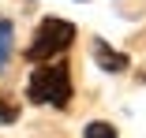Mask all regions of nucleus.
Returning <instances> with one entry per match:
<instances>
[{"instance_id": "obj_1", "label": "nucleus", "mask_w": 146, "mask_h": 138, "mask_svg": "<svg viewBox=\"0 0 146 138\" xmlns=\"http://www.w3.org/2000/svg\"><path fill=\"white\" fill-rule=\"evenodd\" d=\"M26 97H30L34 104L68 108V101H71V75H68V64H52V60H45V64L30 75Z\"/></svg>"}, {"instance_id": "obj_2", "label": "nucleus", "mask_w": 146, "mask_h": 138, "mask_svg": "<svg viewBox=\"0 0 146 138\" xmlns=\"http://www.w3.org/2000/svg\"><path fill=\"white\" fill-rule=\"evenodd\" d=\"M71 41H75V26H71V22H64V19H45V22L38 26L34 41L26 45V60H30V64H45V60H52V56H60Z\"/></svg>"}, {"instance_id": "obj_3", "label": "nucleus", "mask_w": 146, "mask_h": 138, "mask_svg": "<svg viewBox=\"0 0 146 138\" xmlns=\"http://www.w3.org/2000/svg\"><path fill=\"white\" fill-rule=\"evenodd\" d=\"M94 60H98L101 71H127V64H131L124 52H112L105 41H94Z\"/></svg>"}, {"instance_id": "obj_4", "label": "nucleus", "mask_w": 146, "mask_h": 138, "mask_svg": "<svg viewBox=\"0 0 146 138\" xmlns=\"http://www.w3.org/2000/svg\"><path fill=\"white\" fill-rule=\"evenodd\" d=\"M11 45H15V26L8 19H0V71H4L8 60H11Z\"/></svg>"}, {"instance_id": "obj_5", "label": "nucleus", "mask_w": 146, "mask_h": 138, "mask_svg": "<svg viewBox=\"0 0 146 138\" xmlns=\"http://www.w3.org/2000/svg\"><path fill=\"white\" fill-rule=\"evenodd\" d=\"M82 134H86V138H116V127L105 123V120H94V123H86Z\"/></svg>"}, {"instance_id": "obj_6", "label": "nucleus", "mask_w": 146, "mask_h": 138, "mask_svg": "<svg viewBox=\"0 0 146 138\" xmlns=\"http://www.w3.org/2000/svg\"><path fill=\"white\" fill-rule=\"evenodd\" d=\"M19 120V108L8 104V97H0V123H15Z\"/></svg>"}]
</instances>
